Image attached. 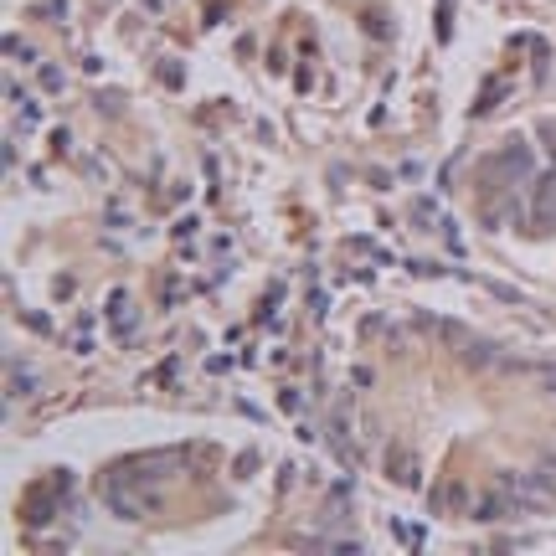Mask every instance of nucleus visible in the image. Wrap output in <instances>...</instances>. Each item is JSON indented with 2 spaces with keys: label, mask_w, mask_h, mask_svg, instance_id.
Listing matches in <instances>:
<instances>
[{
  "label": "nucleus",
  "mask_w": 556,
  "mask_h": 556,
  "mask_svg": "<svg viewBox=\"0 0 556 556\" xmlns=\"http://www.w3.org/2000/svg\"><path fill=\"white\" fill-rule=\"evenodd\" d=\"M103 315L114 320V335H119V340H129V335H135V325H140V315L129 309V288H124V283H119V288H108Z\"/></svg>",
  "instance_id": "f257e3e1"
},
{
  "label": "nucleus",
  "mask_w": 556,
  "mask_h": 556,
  "mask_svg": "<svg viewBox=\"0 0 556 556\" xmlns=\"http://www.w3.org/2000/svg\"><path fill=\"white\" fill-rule=\"evenodd\" d=\"M387 479L392 484H402V489H417L422 484V469H417V458H412V449H387Z\"/></svg>",
  "instance_id": "f03ea898"
},
{
  "label": "nucleus",
  "mask_w": 556,
  "mask_h": 556,
  "mask_svg": "<svg viewBox=\"0 0 556 556\" xmlns=\"http://www.w3.org/2000/svg\"><path fill=\"white\" fill-rule=\"evenodd\" d=\"M469 515L484 520V525H489V520H505V515H515V500H510L505 489H495V495H479V500L469 505Z\"/></svg>",
  "instance_id": "7ed1b4c3"
},
{
  "label": "nucleus",
  "mask_w": 556,
  "mask_h": 556,
  "mask_svg": "<svg viewBox=\"0 0 556 556\" xmlns=\"http://www.w3.org/2000/svg\"><path fill=\"white\" fill-rule=\"evenodd\" d=\"M11 103L21 108V124H26V129H36V124H41V103H36V98H26L21 88H11Z\"/></svg>",
  "instance_id": "20e7f679"
},
{
  "label": "nucleus",
  "mask_w": 556,
  "mask_h": 556,
  "mask_svg": "<svg viewBox=\"0 0 556 556\" xmlns=\"http://www.w3.org/2000/svg\"><path fill=\"white\" fill-rule=\"evenodd\" d=\"M73 350H78V355L93 350V315H78V320H73Z\"/></svg>",
  "instance_id": "39448f33"
},
{
  "label": "nucleus",
  "mask_w": 556,
  "mask_h": 556,
  "mask_svg": "<svg viewBox=\"0 0 556 556\" xmlns=\"http://www.w3.org/2000/svg\"><path fill=\"white\" fill-rule=\"evenodd\" d=\"M31 392H36V376L21 371V361L11 355V397H31Z\"/></svg>",
  "instance_id": "423d86ee"
},
{
  "label": "nucleus",
  "mask_w": 556,
  "mask_h": 556,
  "mask_svg": "<svg viewBox=\"0 0 556 556\" xmlns=\"http://www.w3.org/2000/svg\"><path fill=\"white\" fill-rule=\"evenodd\" d=\"M387 530H392V541H402V546H412V551L422 546V530H417V525H402V520H387Z\"/></svg>",
  "instance_id": "0eeeda50"
},
{
  "label": "nucleus",
  "mask_w": 556,
  "mask_h": 556,
  "mask_svg": "<svg viewBox=\"0 0 556 556\" xmlns=\"http://www.w3.org/2000/svg\"><path fill=\"white\" fill-rule=\"evenodd\" d=\"M350 495H355V484H350V479H335V484H330V510L340 515V510L350 505Z\"/></svg>",
  "instance_id": "6e6552de"
},
{
  "label": "nucleus",
  "mask_w": 556,
  "mask_h": 556,
  "mask_svg": "<svg viewBox=\"0 0 556 556\" xmlns=\"http://www.w3.org/2000/svg\"><path fill=\"white\" fill-rule=\"evenodd\" d=\"M232 469H237V479H248V474L258 469V453H237V463H232Z\"/></svg>",
  "instance_id": "1a4fd4ad"
},
{
  "label": "nucleus",
  "mask_w": 556,
  "mask_h": 556,
  "mask_svg": "<svg viewBox=\"0 0 556 556\" xmlns=\"http://www.w3.org/2000/svg\"><path fill=\"white\" fill-rule=\"evenodd\" d=\"M196 227H201V221H196V216H181V221H175V227H170V232H175V237H181V242H186V237H196Z\"/></svg>",
  "instance_id": "9d476101"
},
{
  "label": "nucleus",
  "mask_w": 556,
  "mask_h": 556,
  "mask_svg": "<svg viewBox=\"0 0 556 556\" xmlns=\"http://www.w3.org/2000/svg\"><path fill=\"white\" fill-rule=\"evenodd\" d=\"M325 304H330V299H325V288H309V315L320 320V315H325Z\"/></svg>",
  "instance_id": "9b49d317"
},
{
  "label": "nucleus",
  "mask_w": 556,
  "mask_h": 556,
  "mask_svg": "<svg viewBox=\"0 0 556 556\" xmlns=\"http://www.w3.org/2000/svg\"><path fill=\"white\" fill-rule=\"evenodd\" d=\"M278 402H283V412H299V407H304V397H299L294 387H283V397H278Z\"/></svg>",
  "instance_id": "f8f14e48"
},
{
  "label": "nucleus",
  "mask_w": 556,
  "mask_h": 556,
  "mask_svg": "<svg viewBox=\"0 0 556 556\" xmlns=\"http://www.w3.org/2000/svg\"><path fill=\"white\" fill-rule=\"evenodd\" d=\"M41 88H52V93H57V88H62V73H57V68H41Z\"/></svg>",
  "instance_id": "ddd939ff"
},
{
  "label": "nucleus",
  "mask_w": 556,
  "mask_h": 556,
  "mask_svg": "<svg viewBox=\"0 0 556 556\" xmlns=\"http://www.w3.org/2000/svg\"><path fill=\"white\" fill-rule=\"evenodd\" d=\"M469 361H474V366H484V361H489V345H484V340H479V345H469Z\"/></svg>",
  "instance_id": "4468645a"
},
{
  "label": "nucleus",
  "mask_w": 556,
  "mask_h": 556,
  "mask_svg": "<svg viewBox=\"0 0 556 556\" xmlns=\"http://www.w3.org/2000/svg\"><path fill=\"white\" fill-rule=\"evenodd\" d=\"M541 387H546V392H556V366H546V371H541Z\"/></svg>",
  "instance_id": "2eb2a0df"
}]
</instances>
